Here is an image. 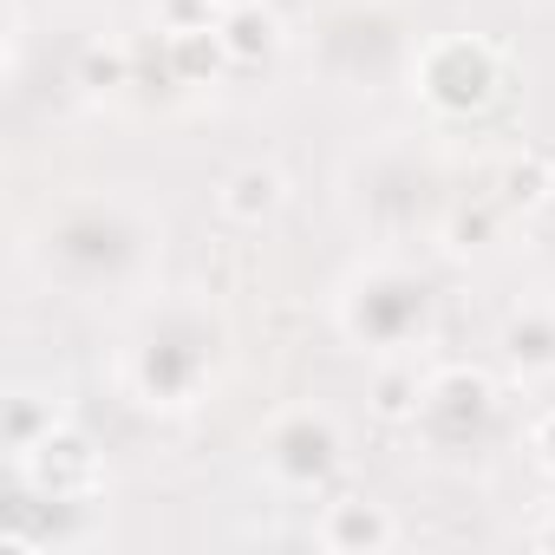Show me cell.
<instances>
[{
  "label": "cell",
  "mask_w": 555,
  "mask_h": 555,
  "mask_svg": "<svg viewBox=\"0 0 555 555\" xmlns=\"http://www.w3.org/2000/svg\"><path fill=\"white\" fill-rule=\"evenodd\" d=\"M431 321V288L425 274L412 268H360L353 282L340 288V334L360 340V347H379V353H399L405 340H418Z\"/></svg>",
  "instance_id": "obj_1"
},
{
  "label": "cell",
  "mask_w": 555,
  "mask_h": 555,
  "mask_svg": "<svg viewBox=\"0 0 555 555\" xmlns=\"http://www.w3.org/2000/svg\"><path fill=\"white\" fill-rule=\"evenodd\" d=\"M412 92L438 118H477L503 92V53L477 34H438L412 60Z\"/></svg>",
  "instance_id": "obj_2"
},
{
  "label": "cell",
  "mask_w": 555,
  "mask_h": 555,
  "mask_svg": "<svg viewBox=\"0 0 555 555\" xmlns=\"http://www.w3.org/2000/svg\"><path fill=\"white\" fill-rule=\"evenodd\" d=\"M490 418H496V379L490 373H477V366H438V373H425V399H418L412 425L438 451H464Z\"/></svg>",
  "instance_id": "obj_3"
},
{
  "label": "cell",
  "mask_w": 555,
  "mask_h": 555,
  "mask_svg": "<svg viewBox=\"0 0 555 555\" xmlns=\"http://www.w3.org/2000/svg\"><path fill=\"white\" fill-rule=\"evenodd\" d=\"M261 464L282 477V483H295V490L327 483L334 464H340V431H334V418H327L321 405L274 412V418H268V438H261Z\"/></svg>",
  "instance_id": "obj_4"
},
{
  "label": "cell",
  "mask_w": 555,
  "mask_h": 555,
  "mask_svg": "<svg viewBox=\"0 0 555 555\" xmlns=\"http://www.w3.org/2000/svg\"><path fill=\"white\" fill-rule=\"evenodd\" d=\"M282 203H288V177L274 164H242L216 183V216L235 229H261L268 216H282Z\"/></svg>",
  "instance_id": "obj_5"
},
{
  "label": "cell",
  "mask_w": 555,
  "mask_h": 555,
  "mask_svg": "<svg viewBox=\"0 0 555 555\" xmlns=\"http://www.w3.org/2000/svg\"><path fill=\"white\" fill-rule=\"evenodd\" d=\"M314 542H321V548H340V555H353V548H392V542H399V522H392L386 503H373V496H340V503L321 509Z\"/></svg>",
  "instance_id": "obj_6"
},
{
  "label": "cell",
  "mask_w": 555,
  "mask_h": 555,
  "mask_svg": "<svg viewBox=\"0 0 555 555\" xmlns=\"http://www.w3.org/2000/svg\"><path fill=\"white\" fill-rule=\"evenodd\" d=\"M503 360L529 379H555V308L529 301L503 321Z\"/></svg>",
  "instance_id": "obj_7"
},
{
  "label": "cell",
  "mask_w": 555,
  "mask_h": 555,
  "mask_svg": "<svg viewBox=\"0 0 555 555\" xmlns=\"http://www.w3.org/2000/svg\"><path fill=\"white\" fill-rule=\"evenodd\" d=\"M216 27H222V47H229L235 66H255V60H268L274 47H282V21H274L261 0H229V8L216 14Z\"/></svg>",
  "instance_id": "obj_8"
},
{
  "label": "cell",
  "mask_w": 555,
  "mask_h": 555,
  "mask_svg": "<svg viewBox=\"0 0 555 555\" xmlns=\"http://www.w3.org/2000/svg\"><path fill=\"white\" fill-rule=\"evenodd\" d=\"M418 399H425V373L418 366H386V379L373 392V412L399 425V418H418Z\"/></svg>",
  "instance_id": "obj_9"
},
{
  "label": "cell",
  "mask_w": 555,
  "mask_h": 555,
  "mask_svg": "<svg viewBox=\"0 0 555 555\" xmlns=\"http://www.w3.org/2000/svg\"><path fill=\"white\" fill-rule=\"evenodd\" d=\"M529 457L555 477V405H542V412H535V425H529Z\"/></svg>",
  "instance_id": "obj_10"
},
{
  "label": "cell",
  "mask_w": 555,
  "mask_h": 555,
  "mask_svg": "<svg viewBox=\"0 0 555 555\" xmlns=\"http://www.w3.org/2000/svg\"><path fill=\"white\" fill-rule=\"evenodd\" d=\"M222 8H229V0H222Z\"/></svg>",
  "instance_id": "obj_11"
}]
</instances>
